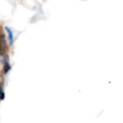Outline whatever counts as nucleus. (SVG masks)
<instances>
[{
    "label": "nucleus",
    "instance_id": "obj_1",
    "mask_svg": "<svg viewBox=\"0 0 123 123\" xmlns=\"http://www.w3.org/2000/svg\"><path fill=\"white\" fill-rule=\"evenodd\" d=\"M6 30H7V32H8V36H9L10 43L12 44V43H13V33H12L11 29H8V27H6Z\"/></svg>",
    "mask_w": 123,
    "mask_h": 123
},
{
    "label": "nucleus",
    "instance_id": "obj_2",
    "mask_svg": "<svg viewBox=\"0 0 123 123\" xmlns=\"http://www.w3.org/2000/svg\"><path fill=\"white\" fill-rule=\"evenodd\" d=\"M3 92L2 91L1 87H0V99H3Z\"/></svg>",
    "mask_w": 123,
    "mask_h": 123
},
{
    "label": "nucleus",
    "instance_id": "obj_3",
    "mask_svg": "<svg viewBox=\"0 0 123 123\" xmlns=\"http://www.w3.org/2000/svg\"><path fill=\"white\" fill-rule=\"evenodd\" d=\"M0 42H1V39H0ZM1 49H2V45H1V43H0V53H1Z\"/></svg>",
    "mask_w": 123,
    "mask_h": 123
}]
</instances>
